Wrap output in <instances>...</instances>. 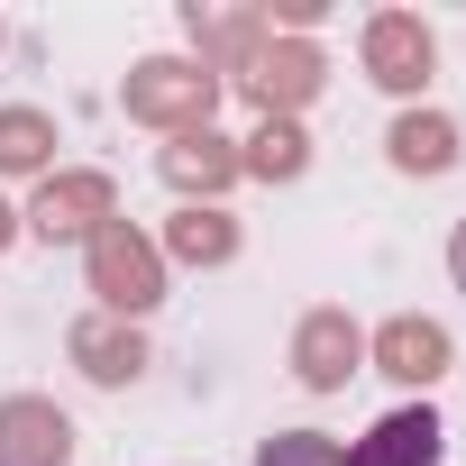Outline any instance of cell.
Returning <instances> with one entry per match:
<instances>
[{
	"instance_id": "ffe728a7",
	"label": "cell",
	"mask_w": 466,
	"mask_h": 466,
	"mask_svg": "<svg viewBox=\"0 0 466 466\" xmlns=\"http://www.w3.org/2000/svg\"><path fill=\"white\" fill-rule=\"evenodd\" d=\"M10 238H19V210H10V201H0V248H10Z\"/></svg>"
},
{
	"instance_id": "8992f818",
	"label": "cell",
	"mask_w": 466,
	"mask_h": 466,
	"mask_svg": "<svg viewBox=\"0 0 466 466\" xmlns=\"http://www.w3.org/2000/svg\"><path fill=\"white\" fill-rule=\"evenodd\" d=\"M101 219H119V210H110V174H46L37 201H28V228H37V238H92Z\"/></svg>"
},
{
	"instance_id": "ac0fdd59",
	"label": "cell",
	"mask_w": 466,
	"mask_h": 466,
	"mask_svg": "<svg viewBox=\"0 0 466 466\" xmlns=\"http://www.w3.org/2000/svg\"><path fill=\"white\" fill-rule=\"evenodd\" d=\"M266 19H275V28H311V19H320V0H275Z\"/></svg>"
},
{
	"instance_id": "e0dca14e",
	"label": "cell",
	"mask_w": 466,
	"mask_h": 466,
	"mask_svg": "<svg viewBox=\"0 0 466 466\" xmlns=\"http://www.w3.org/2000/svg\"><path fill=\"white\" fill-rule=\"evenodd\" d=\"M257 466H348V448L320 439V430H275V439L257 448Z\"/></svg>"
},
{
	"instance_id": "6da1fadb",
	"label": "cell",
	"mask_w": 466,
	"mask_h": 466,
	"mask_svg": "<svg viewBox=\"0 0 466 466\" xmlns=\"http://www.w3.org/2000/svg\"><path fill=\"white\" fill-rule=\"evenodd\" d=\"M119 101H128L137 128L192 137V128H210V110H219V74H201L192 56H147V65H128Z\"/></svg>"
},
{
	"instance_id": "3957f363",
	"label": "cell",
	"mask_w": 466,
	"mask_h": 466,
	"mask_svg": "<svg viewBox=\"0 0 466 466\" xmlns=\"http://www.w3.org/2000/svg\"><path fill=\"white\" fill-rule=\"evenodd\" d=\"M430 65H439V46H430V28H420L411 10H375V19H366V74H375L384 92H420Z\"/></svg>"
},
{
	"instance_id": "9c48e42d",
	"label": "cell",
	"mask_w": 466,
	"mask_h": 466,
	"mask_svg": "<svg viewBox=\"0 0 466 466\" xmlns=\"http://www.w3.org/2000/svg\"><path fill=\"white\" fill-rule=\"evenodd\" d=\"M430 457H439V411H430V402L384 411V420L348 448V466H430Z\"/></svg>"
},
{
	"instance_id": "2e32d148",
	"label": "cell",
	"mask_w": 466,
	"mask_h": 466,
	"mask_svg": "<svg viewBox=\"0 0 466 466\" xmlns=\"http://www.w3.org/2000/svg\"><path fill=\"white\" fill-rule=\"evenodd\" d=\"M46 156H56L46 110H0V174H46Z\"/></svg>"
},
{
	"instance_id": "7a4b0ae2",
	"label": "cell",
	"mask_w": 466,
	"mask_h": 466,
	"mask_svg": "<svg viewBox=\"0 0 466 466\" xmlns=\"http://www.w3.org/2000/svg\"><path fill=\"white\" fill-rule=\"evenodd\" d=\"M83 266H92V293H101L110 320H137V311H156V293H165V257H156V238H137L128 219H101V228H92V238H83Z\"/></svg>"
},
{
	"instance_id": "ba28073f",
	"label": "cell",
	"mask_w": 466,
	"mask_h": 466,
	"mask_svg": "<svg viewBox=\"0 0 466 466\" xmlns=\"http://www.w3.org/2000/svg\"><path fill=\"white\" fill-rule=\"evenodd\" d=\"M74 366H83L92 384H137V375H147V339H137V320H110V311L74 320Z\"/></svg>"
},
{
	"instance_id": "d6986e66",
	"label": "cell",
	"mask_w": 466,
	"mask_h": 466,
	"mask_svg": "<svg viewBox=\"0 0 466 466\" xmlns=\"http://www.w3.org/2000/svg\"><path fill=\"white\" fill-rule=\"evenodd\" d=\"M448 275L466 284V219H457V238H448Z\"/></svg>"
},
{
	"instance_id": "7c38bea8",
	"label": "cell",
	"mask_w": 466,
	"mask_h": 466,
	"mask_svg": "<svg viewBox=\"0 0 466 466\" xmlns=\"http://www.w3.org/2000/svg\"><path fill=\"white\" fill-rule=\"evenodd\" d=\"M192 65L201 74H219V65H257V46H266V10H192Z\"/></svg>"
},
{
	"instance_id": "277c9868",
	"label": "cell",
	"mask_w": 466,
	"mask_h": 466,
	"mask_svg": "<svg viewBox=\"0 0 466 466\" xmlns=\"http://www.w3.org/2000/svg\"><path fill=\"white\" fill-rule=\"evenodd\" d=\"M357 366H366V329H357L348 311H311V320L293 329V375H302L311 393H339Z\"/></svg>"
},
{
	"instance_id": "5b68a950",
	"label": "cell",
	"mask_w": 466,
	"mask_h": 466,
	"mask_svg": "<svg viewBox=\"0 0 466 466\" xmlns=\"http://www.w3.org/2000/svg\"><path fill=\"white\" fill-rule=\"evenodd\" d=\"M74 457V420L46 393H10L0 402V466H65Z\"/></svg>"
},
{
	"instance_id": "5bb4252c",
	"label": "cell",
	"mask_w": 466,
	"mask_h": 466,
	"mask_svg": "<svg viewBox=\"0 0 466 466\" xmlns=\"http://www.w3.org/2000/svg\"><path fill=\"white\" fill-rule=\"evenodd\" d=\"M384 147H393V165H402V174H448V165H457V128H448L439 110H402Z\"/></svg>"
},
{
	"instance_id": "9a60e30c",
	"label": "cell",
	"mask_w": 466,
	"mask_h": 466,
	"mask_svg": "<svg viewBox=\"0 0 466 466\" xmlns=\"http://www.w3.org/2000/svg\"><path fill=\"white\" fill-rule=\"evenodd\" d=\"M302 165H311V137H302L293 119H266V128L238 147V174H257V183H293Z\"/></svg>"
},
{
	"instance_id": "30bf717a",
	"label": "cell",
	"mask_w": 466,
	"mask_h": 466,
	"mask_svg": "<svg viewBox=\"0 0 466 466\" xmlns=\"http://www.w3.org/2000/svg\"><path fill=\"white\" fill-rule=\"evenodd\" d=\"M366 357H375L393 384H430V375H448V329H439V320H384Z\"/></svg>"
},
{
	"instance_id": "8fae6325",
	"label": "cell",
	"mask_w": 466,
	"mask_h": 466,
	"mask_svg": "<svg viewBox=\"0 0 466 466\" xmlns=\"http://www.w3.org/2000/svg\"><path fill=\"white\" fill-rule=\"evenodd\" d=\"M156 165H165V183H174V192H201V201H210V192H228V183H238V147H228V137H210V128H192V137H174V147H165Z\"/></svg>"
},
{
	"instance_id": "52a82bcc",
	"label": "cell",
	"mask_w": 466,
	"mask_h": 466,
	"mask_svg": "<svg viewBox=\"0 0 466 466\" xmlns=\"http://www.w3.org/2000/svg\"><path fill=\"white\" fill-rule=\"evenodd\" d=\"M320 74H329V65H320V46H302V37H293V46H257V65H248L238 83H248V101H257L266 119H293V110L320 92Z\"/></svg>"
},
{
	"instance_id": "4fadbf2b",
	"label": "cell",
	"mask_w": 466,
	"mask_h": 466,
	"mask_svg": "<svg viewBox=\"0 0 466 466\" xmlns=\"http://www.w3.org/2000/svg\"><path fill=\"white\" fill-rule=\"evenodd\" d=\"M156 257H183V266H228L238 257V219H228L219 201H192L174 228H165V248Z\"/></svg>"
}]
</instances>
